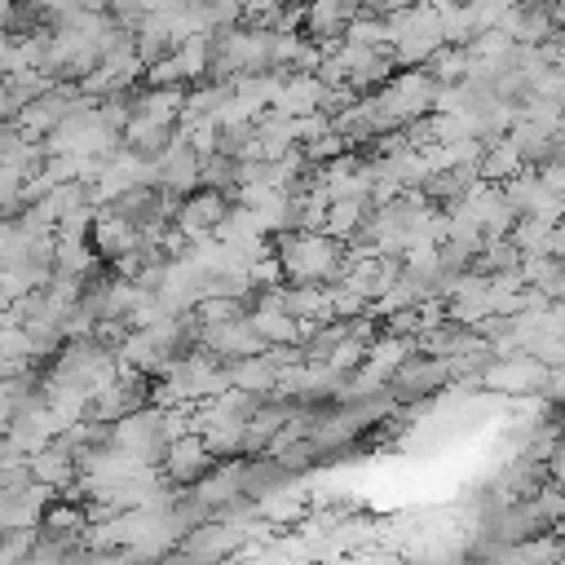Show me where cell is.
Wrapping results in <instances>:
<instances>
[{
  "instance_id": "obj_1",
  "label": "cell",
  "mask_w": 565,
  "mask_h": 565,
  "mask_svg": "<svg viewBox=\"0 0 565 565\" xmlns=\"http://www.w3.org/2000/svg\"><path fill=\"white\" fill-rule=\"evenodd\" d=\"M221 216H225V212H221V199H216V194H199V199H190L185 212H181V234H203V230H212Z\"/></svg>"
}]
</instances>
